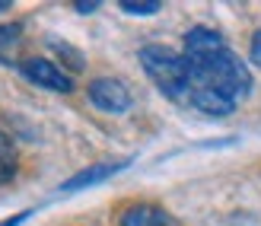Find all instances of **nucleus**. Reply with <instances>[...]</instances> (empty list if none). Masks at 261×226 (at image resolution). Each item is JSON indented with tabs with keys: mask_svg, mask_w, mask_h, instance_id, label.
<instances>
[{
	"mask_svg": "<svg viewBox=\"0 0 261 226\" xmlns=\"http://www.w3.org/2000/svg\"><path fill=\"white\" fill-rule=\"evenodd\" d=\"M124 13H130V16H150V13H160V0H121L118 4Z\"/></svg>",
	"mask_w": 261,
	"mask_h": 226,
	"instance_id": "8",
	"label": "nucleus"
},
{
	"mask_svg": "<svg viewBox=\"0 0 261 226\" xmlns=\"http://www.w3.org/2000/svg\"><path fill=\"white\" fill-rule=\"evenodd\" d=\"M140 64L150 73V80L163 89V96L172 102H185V61L178 51L166 45H143L140 48Z\"/></svg>",
	"mask_w": 261,
	"mask_h": 226,
	"instance_id": "2",
	"label": "nucleus"
},
{
	"mask_svg": "<svg viewBox=\"0 0 261 226\" xmlns=\"http://www.w3.org/2000/svg\"><path fill=\"white\" fill-rule=\"evenodd\" d=\"M19 73L29 80V83L42 86V89H51V92H70L73 89L70 73H64L58 64H51L48 58H25L19 64Z\"/></svg>",
	"mask_w": 261,
	"mask_h": 226,
	"instance_id": "4",
	"label": "nucleus"
},
{
	"mask_svg": "<svg viewBox=\"0 0 261 226\" xmlns=\"http://www.w3.org/2000/svg\"><path fill=\"white\" fill-rule=\"evenodd\" d=\"M10 10V0H0V13H7Z\"/></svg>",
	"mask_w": 261,
	"mask_h": 226,
	"instance_id": "13",
	"label": "nucleus"
},
{
	"mask_svg": "<svg viewBox=\"0 0 261 226\" xmlns=\"http://www.w3.org/2000/svg\"><path fill=\"white\" fill-rule=\"evenodd\" d=\"M89 102L96 105L99 112H109V115H124L130 109V89L115 77H99L89 83Z\"/></svg>",
	"mask_w": 261,
	"mask_h": 226,
	"instance_id": "3",
	"label": "nucleus"
},
{
	"mask_svg": "<svg viewBox=\"0 0 261 226\" xmlns=\"http://www.w3.org/2000/svg\"><path fill=\"white\" fill-rule=\"evenodd\" d=\"M16 38H19V26H0V48H7Z\"/></svg>",
	"mask_w": 261,
	"mask_h": 226,
	"instance_id": "9",
	"label": "nucleus"
},
{
	"mask_svg": "<svg viewBox=\"0 0 261 226\" xmlns=\"http://www.w3.org/2000/svg\"><path fill=\"white\" fill-rule=\"evenodd\" d=\"M32 217V210H25V214H16V217H7L4 223H0V226H22L25 220H29Z\"/></svg>",
	"mask_w": 261,
	"mask_h": 226,
	"instance_id": "11",
	"label": "nucleus"
},
{
	"mask_svg": "<svg viewBox=\"0 0 261 226\" xmlns=\"http://www.w3.org/2000/svg\"><path fill=\"white\" fill-rule=\"evenodd\" d=\"M16 166H19V159H16V147H13V140L4 128H0V185L10 182L13 175H16Z\"/></svg>",
	"mask_w": 261,
	"mask_h": 226,
	"instance_id": "7",
	"label": "nucleus"
},
{
	"mask_svg": "<svg viewBox=\"0 0 261 226\" xmlns=\"http://www.w3.org/2000/svg\"><path fill=\"white\" fill-rule=\"evenodd\" d=\"M124 166H127V163H99V166H89V169H83V172H76L70 182H64L61 191L67 194V191H80V188H89V185H99V182H106V179H112V175H118Z\"/></svg>",
	"mask_w": 261,
	"mask_h": 226,
	"instance_id": "6",
	"label": "nucleus"
},
{
	"mask_svg": "<svg viewBox=\"0 0 261 226\" xmlns=\"http://www.w3.org/2000/svg\"><path fill=\"white\" fill-rule=\"evenodd\" d=\"M99 4H96V0H80V4H76V10H80V13H93Z\"/></svg>",
	"mask_w": 261,
	"mask_h": 226,
	"instance_id": "12",
	"label": "nucleus"
},
{
	"mask_svg": "<svg viewBox=\"0 0 261 226\" xmlns=\"http://www.w3.org/2000/svg\"><path fill=\"white\" fill-rule=\"evenodd\" d=\"M181 61H185V102L181 105L188 109H198L214 118L232 115L236 105L252 92L245 61L214 29H204V26L188 29Z\"/></svg>",
	"mask_w": 261,
	"mask_h": 226,
	"instance_id": "1",
	"label": "nucleus"
},
{
	"mask_svg": "<svg viewBox=\"0 0 261 226\" xmlns=\"http://www.w3.org/2000/svg\"><path fill=\"white\" fill-rule=\"evenodd\" d=\"M252 61L261 67V29L255 32V38H252Z\"/></svg>",
	"mask_w": 261,
	"mask_h": 226,
	"instance_id": "10",
	"label": "nucleus"
},
{
	"mask_svg": "<svg viewBox=\"0 0 261 226\" xmlns=\"http://www.w3.org/2000/svg\"><path fill=\"white\" fill-rule=\"evenodd\" d=\"M118 223L121 226H181L169 210L156 207V204H134V207H127Z\"/></svg>",
	"mask_w": 261,
	"mask_h": 226,
	"instance_id": "5",
	"label": "nucleus"
}]
</instances>
